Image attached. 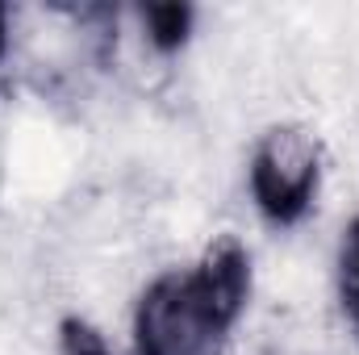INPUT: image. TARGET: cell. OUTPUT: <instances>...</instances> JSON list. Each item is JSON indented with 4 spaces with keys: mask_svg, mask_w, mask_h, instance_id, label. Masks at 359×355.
<instances>
[{
    "mask_svg": "<svg viewBox=\"0 0 359 355\" xmlns=\"http://www.w3.org/2000/svg\"><path fill=\"white\" fill-rule=\"evenodd\" d=\"M251 293V255L222 234L188 272L159 276L134 309L138 355H226Z\"/></svg>",
    "mask_w": 359,
    "mask_h": 355,
    "instance_id": "1",
    "label": "cell"
},
{
    "mask_svg": "<svg viewBox=\"0 0 359 355\" xmlns=\"http://www.w3.org/2000/svg\"><path fill=\"white\" fill-rule=\"evenodd\" d=\"M322 180V147L305 126H276L251 155V196L276 226H292L309 213Z\"/></svg>",
    "mask_w": 359,
    "mask_h": 355,
    "instance_id": "2",
    "label": "cell"
},
{
    "mask_svg": "<svg viewBox=\"0 0 359 355\" xmlns=\"http://www.w3.org/2000/svg\"><path fill=\"white\" fill-rule=\"evenodd\" d=\"M192 21H196L192 4H142L147 38H151V46L163 51V55H172V51H180V46L188 42Z\"/></svg>",
    "mask_w": 359,
    "mask_h": 355,
    "instance_id": "3",
    "label": "cell"
},
{
    "mask_svg": "<svg viewBox=\"0 0 359 355\" xmlns=\"http://www.w3.org/2000/svg\"><path fill=\"white\" fill-rule=\"evenodd\" d=\"M339 301L351 326L359 330V217L347 226L343 247H339Z\"/></svg>",
    "mask_w": 359,
    "mask_h": 355,
    "instance_id": "4",
    "label": "cell"
},
{
    "mask_svg": "<svg viewBox=\"0 0 359 355\" xmlns=\"http://www.w3.org/2000/svg\"><path fill=\"white\" fill-rule=\"evenodd\" d=\"M59 355H113V351H109L104 335L92 322L63 318V326H59Z\"/></svg>",
    "mask_w": 359,
    "mask_h": 355,
    "instance_id": "5",
    "label": "cell"
},
{
    "mask_svg": "<svg viewBox=\"0 0 359 355\" xmlns=\"http://www.w3.org/2000/svg\"><path fill=\"white\" fill-rule=\"evenodd\" d=\"M0 59H4V4H0Z\"/></svg>",
    "mask_w": 359,
    "mask_h": 355,
    "instance_id": "6",
    "label": "cell"
}]
</instances>
